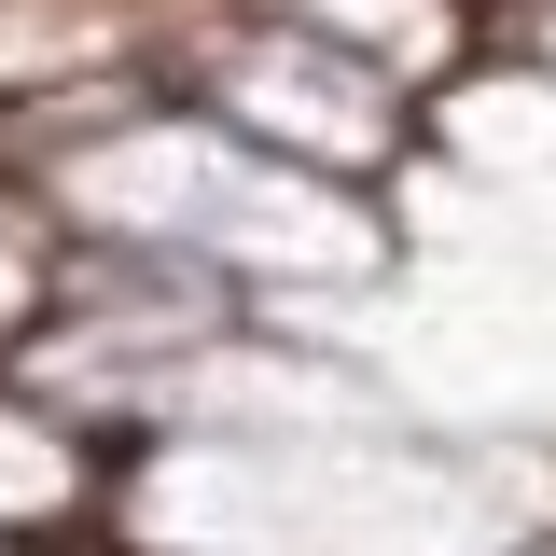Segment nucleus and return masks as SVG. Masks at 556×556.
I'll use <instances>...</instances> for the list:
<instances>
[{"mask_svg":"<svg viewBox=\"0 0 556 556\" xmlns=\"http://www.w3.org/2000/svg\"><path fill=\"white\" fill-rule=\"evenodd\" d=\"M237 14H265L292 42H334L348 70H376L404 98H431L445 70L486 56V0H237Z\"/></svg>","mask_w":556,"mask_h":556,"instance_id":"obj_1","label":"nucleus"}]
</instances>
